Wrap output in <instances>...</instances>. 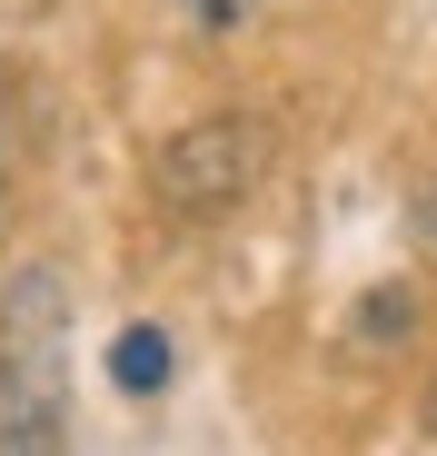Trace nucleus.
Wrapping results in <instances>:
<instances>
[{"label":"nucleus","instance_id":"f257e3e1","mask_svg":"<svg viewBox=\"0 0 437 456\" xmlns=\"http://www.w3.org/2000/svg\"><path fill=\"white\" fill-rule=\"evenodd\" d=\"M0 456H70V278L50 258L0 288Z\"/></svg>","mask_w":437,"mask_h":456},{"label":"nucleus","instance_id":"f03ea898","mask_svg":"<svg viewBox=\"0 0 437 456\" xmlns=\"http://www.w3.org/2000/svg\"><path fill=\"white\" fill-rule=\"evenodd\" d=\"M268 169V139L249 119H189L179 139H160V159H150V189L169 218H229Z\"/></svg>","mask_w":437,"mask_h":456},{"label":"nucleus","instance_id":"7ed1b4c3","mask_svg":"<svg viewBox=\"0 0 437 456\" xmlns=\"http://www.w3.org/2000/svg\"><path fill=\"white\" fill-rule=\"evenodd\" d=\"M169 377H179V338H169V328L139 318V328L110 338V387H120V397H160Z\"/></svg>","mask_w":437,"mask_h":456},{"label":"nucleus","instance_id":"20e7f679","mask_svg":"<svg viewBox=\"0 0 437 456\" xmlns=\"http://www.w3.org/2000/svg\"><path fill=\"white\" fill-rule=\"evenodd\" d=\"M408 338H417V288H408V278L368 288V297L348 308V347H358V357H388V347H408Z\"/></svg>","mask_w":437,"mask_h":456},{"label":"nucleus","instance_id":"39448f33","mask_svg":"<svg viewBox=\"0 0 437 456\" xmlns=\"http://www.w3.org/2000/svg\"><path fill=\"white\" fill-rule=\"evenodd\" d=\"M408 248L437 268V179H417V199H408Z\"/></svg>","mask_w":437,"mask_h":456},{"label":"nucleus","instance_id":"423d86ee","mask_svg":"<svg viewBox=\"0 0 437 456\" xmlns=\"http://www.w3.org/2000/svg\"><path fill=\"white\" fill-rule=\"evenodd\" d=\"M179 20H199V30H249L259 0H179Z\"/></svg>","mask_w":437,"mask_h":456},{"label":"nucleus","instance_id":"0eeeda50","mask_svg":"<svg viewBox=\"0 0 437 456\" xmlns=\"http://www.w3.org/2000/svg\"><path fill=\"white\" fill-rule=\"evenodd\" d=\"M417 417H427V446H437V377H427V407H417Z\"/></svg>","mask_w":437,"mask_h":456}]
</instances>
